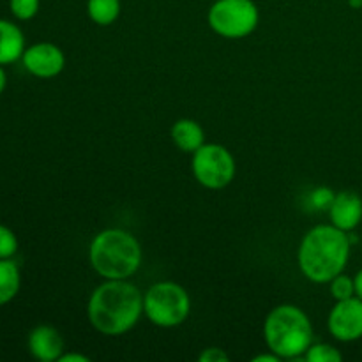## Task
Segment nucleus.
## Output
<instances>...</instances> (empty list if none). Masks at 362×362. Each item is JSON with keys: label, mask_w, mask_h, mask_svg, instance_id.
I'll return each instance as SVG.
<instances>
[{"label": "nucleus", "mask_w": 362, "mask_h": 362, "mask_svg": "<svg viewBox=\"0 0 362 362\" xmlns=\"http://www.w3.org/2000/svg\"><path fill=\"white\" fill-rule=\"evenodd\" d=\"M329 218L339 230L346 233L352 232L362 221V198L356 191H339L329 207Z\"/></svg>", "instance_id": "9d476101"}, {"label": "nucleus", "mask_w": 362, "mask_h": 362, "mask_svg": "<svg viewBox=\"0 0 362 362\" xmlns=\"http://www.w3.org/2000/svg\"><path fill=\"white\" fill-rule=\"evenodd\" d=\"M41 0H9V9L16 20H32L39 13Z\"/></svg>", "instance_id": "a211bd4d"}, {"label": "nucleus", "mask_w": 362, "mask_h": 362, "mask_svg": "<svg viewBox=\"0 0 362 362\" xmlns=\"http://www.w3.org/2000/svg\"><path fill=\"white\" fill-rule=\"evenodd\" d=\"M331 296L334 297V300H345L350 297H356V281L354 278L346 274H338L331 283Z\"/></svg>", "instance_id": "f3484780"}, {"label": "nucleus", "mask_w": 362, "mask_h": 362, "mask_svg": "<svg viewBox=\"0 0 362 362\" xmlns=\"http://www.w3.org/2000/svg\"><path fill=\"white\" fill-rule=\"evenodd\" d=\"M209 27L226 39H243L253 34L260 11L253 0H216L207 14Z\"/></svg>", "instance_id": "423d86ee"}, {"label": "nucleus", "mask_w": 362, "mask_h": 362, "mask_svg": "<svg viewBox=\"0 0 362 362\" xmlns=\"http://www.w3.org/2000/svg\"><path fill=\"white\" fill-rule=\"evenodd\" d=\"M28 352L41 362H55L64 354V339L52 325H37L30 331L27 339Z\"/></svg>", "instance_id": "9b49d317"}, {"label": "nucleus", "mask_w": 362, "mask_h": 362, "mask_svg": "<svg viewBox=\"0 0 362 362\" xmlns=\"http://www.w3.org/2000/svg\"><path fill=\"white\" fill-rule=\"evenodd\" d=\"M354 281H356V296L362 299V269L354 276Z\"/></svg>", "instance_id": "b1692460"}, {"label": "nucleus", "mask_w": 362, "mask_h": 362, "mask_svg": "<svg viewBox=\"0 0 362 362\" xmlns=\"http://www.w3.org/2000/svg\"><path fill=\"white\" fill-rule=\"evenodd\" d=\"M327 329L332 338L341 343H352L362 338V299L350 297L336 300L327 318Z\"/></svg>", "instance_id": "6e6552de"}, {"label": "nucleus", "mask_w": 362, "mask_h": 362, "mask_svg": "<svg viewBox=\"0 0 362 362\" xmlns=\"http://www.w3.org/2000/svg\"><path fill=\"white\" fill-rule=\"evenodd\" d=\"M306 362H341L343 354L329 343H311L304 354Z\"/></svg>", "instance_id": "dca6fc26"}, {"label": "nucleus", "mask_w": 362, "mask_h": 362, "mask_svg": "<svg viewBox=\"0 0 362 362\" xmlns=\"http://www.w3.org/2000/svg\"><path fill=\"white\" fill-rule=\"evenodd\" d=\"M194 179L207 189H223L235 177V159L219 144H204L193 152L191 161Z\"/></svg>", "instance_id": "0eeeda50"}, {"label": "nucleus", "mask_w": 362, "mask_h": 362, "mask_svg": "<svg viewBox=\"0 0 362 362\" xmlns=\"http://www.w3.org/2000/svg\"><path fill=\"white\" fill-rule=\"evenodd\" d=\"M144 293L127 279H106L92 292L87 317L103 336H122L140 322Z\"/></svg>", "instance_id": "f257e3e1"}, {"label": "nucleus", "mask_w": 362, "mask_h": 362, "mask_svg": "<svg viewBox=\"0 0 362 362\" xmlns=\"http://www.w3.org/2000/svg\"><path fill=\"white\" fill-rule=\"evenodd\" d=\"M172 140L179 151L193 154L205 144V133L193 119H179L172 126Z\"/></svg>", "instance_id": "ddd939ff"}, {"label": "nucleus", "mask_w": 362, "mask_h": 362, "mask_svg": "<svg viewBox=\"0 0 362 362\" xmlns=\"http://www.w3.org/2000/svg\"><path fill=\"white\" fill-rule=\"evenodd\" d=\"M18 253V237L16 233L6 225H0V260L13 258Z\"/></svg>", "instance_id": "6ab92c4d"}, {"label": "nucleus", "mask_w": 362, "mask_h": 362, "mask_svg": "<svg viewBox=\"0 0 362 362\" xmlns=\"http://www.w3.org/2000/svg\"><path fill=\"white\" fill-rule=\"evenodd\" d=\"M191 311L189 293L173 281H158L144 293V315L163 329L179 327Z\"/></svg>", "instance_id": "39448f33"}, {"label": "nucleus", "mask_w": 362, "mask_h": 362, "mask_svg": "<svg viewBox=\"0 0 362 362\" xmlns=\"http://www.w3.org/2000/svg\"><path fill=\"white\" fill-rule=\"evenodd\" d=\"M59 362H90V357L83 356V354L71 352V354H62Z\"/></svg>", "instance_id": "4be33fe9"}, {"label": "nucleus", "mask_w": 362, "mask_h": 362, "mask_svg": "<svg viewBox=\"0 0 362 362\" xmlns=\"http://www.w3.org/2000/svg\"><path fill=\"white\" fill-rule=\"evenodd\" d=\"M352 240L349 233L338 226L317 225L300 240L297 251L299 269L308 281L331 283L338 274L345 271L349 264Z\"/></svg>", "instance_id": "f03ea898"}, {"label": "nucleus", "mask_w": 362, "mask_h": 362, "mask_svg": "<svg viewBox=\"0 0 362 362\" xmlns=\"http://www.w3.org/2000/svg\"><path fill=\"white\" fill-rule=\"evenodd\" d=\"M23 67L37 78H55L66 67V55L62 49L53 42H37L28 48H25L21 57Z\"/></svg>", "instance_id": "1a4fd4ad"}, {"label": "nucleus", "mask_w": 362, "mask_h": 362, "mask_svg": "<svg viewBox=\"0 0 362 362\" xmlns=\"http://www.w3.org/2000/svg\"><path fill=\"white\" fill-rule=\"evenodd\" d=\"M6 85H7V74L6 71H4V67L0 66V95H2V92L6 90Z\"/></svg>", "instance_id": "393cba45"}, {"label": "nucleus", "mask_w": 362, "mask_h": 362, "mask_svg": "<svg viewBox=\"0 0 362 362\" xmlns=\"http://www.w3.org/2000/svg\"><path fill=\"white\" fill-rule=\"evenodd\" d=\"M25 35L16 23L0 20V66L13 64L23 57Z\"/></svg>", "instance_id": "f8f14e48"}, {"label": "nucleus", "mask_w": 362, "mask_h": 362, "mask_svg": "<svg viewBox=\"0 0 362 362\" xmlns=\"http://www.w3.org/2000/svg\"><path fill=\"white\" fill-rule=\"evenodd\" d=\"M349 4L352 9H361L362 7V0H349Z\"/></svg>", "instance_id": "a878e982"}, {"label": "nucleus", "mask_w": 362, "mask_h": 362, "mask_svg": "<svg viewBox=\"0 0 362 362\" xmlns=\"http://www.w3.org/2000/svg\"><path fill=\"white\" fill-rule=\"evenodd\" d=\"M264 338L269 350L281 359L304 361V354L313 343V325L300 308L281 304L265 318Z\"/></svg>", "instance_id": "20e7f679"}, {"label": "nucleus", "mask_w": 362, "mask_h": 362, "mask_svg": "<svg viewBox=\"0 0 362 362\" xmlns=\"http://www.w3.org/2000/svg\"><path fill=\"white\" fill-rule=\"evenodd\" d=\"M92 269L105 279H127L141 265V246L136 237L122 228L99 232L88 247Z\"/></svg>", "instance_id": "7ed1b4c3"}, {"label": "nucleus", "mask_w": 362, "mask_h": 362, "mask_svg": "<svg viewBox=\"0 0 362 362\" xmlns=\"http://www.w3.org/2000/svg\"><path fill=\"white\" fill-rule=\"evenodd\" d=\"M20 286L21 274L16 262H13L11 258L0 260V306L11 303L20 292Z\"/></svg>", "instance_id": "4468645a"}, {"label": "nucleus", "mask_w": 362, "mask_h": 362, "mask_svg": "<svg viewBox=\"0 0 362 362\" xmlns=\"http://www.w3.org/2000/svg\"><path fill=\"white\" fill-rule=\"evenodd\" d=\"M198 361L200 362H228L230 357L223 349L211 346V349H205L204 352L198 356Z\"/></svg>", "instance_id": "412c9836"}, {"label": "nucleus", "mask_w": 362, "mask_h": 362, "mask_svg": "<svg viewBox=\"0 0 362 362\" xmlns=\"http://www.w3.org/2000/svg\"><path fill=\"white\" fill-rule=\"evenodd\" d=\"M281 361V357L278 356V354L271 352L269 350V354H260V356H255L253 359H251V362H279Z\"/></svg>", "instance_id": "5701e85b"}, {"label": "nucleus", "mask_w": 362, "mask_h": 362, "mask_svg": "<svg viewBox=\"0 0 362 362\" xmlns=\"http://www.w3.org/2000/svg\"><path fill=\"white\" fill-rule=\"evenodd\" d=\"M334 194L331 189H327V187H318L317 191H313V194H311V200H313L315 207L317 209H329L331 207L332 200H334Z\"/></svg>", "instance_id": "aec40b11"}, {"label": "nucleus", "mask_w": 362, "mask_h": 362, "mask_svg": "<svg viewBox=\"0 0 362 362\" xmlns=\"http://www.w3.org/2000/svg\"><path fill=\"white\" fill-rule=\"evenodd\" d=\"M120 0H87L88 18L99 27L115 23L120 16Z\"/></svg>", "instance_id": "2eb2a0df"}]
</instances>
